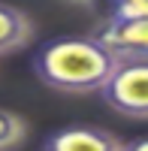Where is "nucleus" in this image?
Segmentation results:
<instances>
[{"mask_svg":"<svg viewBox=\"0 0 148 151\" xmlns=\"http://www.w3.org/2000/svg\"><path fill=\"white\" fill-rule=\"evenodd\" d=\"M100 91L118 115L148 121V60H118Z\"/></svg>","mask_w":148,"mask_h":151,"instance_id":"nucleus-2","label":"nucleus"},{"mask_svg":"<svg viewBox=\"0 0 148 151\" xmlns=\"http://www.w3.org/2000/svg\"><path fill=\"white\" fill-rule=\"evenodd\" d=\"M94 40L118 60H148V15H109Z\"/></svg>","mask_w":148,"mask_h":151,"instance_id":"nucleus-3","label":"nucleus"},{"mask_svg":"<svg viewBox=\"0 0 148 151\" xmlns=\"http://www.w3.org/2000/svg\"><path fill=\"white\" fill-rule=\"evenodd\" d=\"M124 148H136V151H148V139H133V142H124Z\"/></svg>","mask_w":148,"mask_h":151,"instance_id":"nucleus-8","label":"nucleus"},{"mask_svg":"<svg viewBox=\"0 0 148 151\" xmlns=\"http://www.w3.org/2000/svg\"><path fill=\"white\" fill-rule=\"evenodd\" d=\"M118 58L100 45L94 36H64L48 42L33 60L36 76L55 91L64 94H91L100 91L115 73Z\"/></svg>","mask_w":148,"mask_h":151,"instance_id":"nucleus-1","label":"nucleus"},{"mask_svg":"<svg viewBox=\"0 0 148 151\" xmlns=\"http://www.w3.org/2000/svg\"><path fill=\"white\" fill-rule=\"evenodd\" d=\"M33 40V21L18 6L0 3V55L18 52Z\"/></svg>","mask_w":148,"mask_h":151,"instance_id":"nucleus-5","label":"nucleus"},{"mask_svg":"<svg viewBox=\"0 0 148 151\" xmlns=\"http://www.w3.org/2000/svg\"><path fill=\"white\" fill-rule=\"evenodd\" d=\"M45 148L48 151H112V148H124V142L115 139L103 127L76 124V127H64L52 139H45Z\"/></svg>","mask_w":148,"mask_h":151,"instance_id":"nucleus-4","label":"nucleus"},{"mask_svg":"<svg viewBox=\"0 0 148 151\" xmlns=\"http://www.w3.org/2000/svg\"><path fill=\"white\" fill-rule=\"evenodd\" d=\"M67 3H88V0H67Z\"/></svg>","mask_w":148,"mask_h":151,"instance_id":"nucleus-9","label":"nucleus"},{"mask_svg":"<svg viewBox=\"0 0 148 151\" xmlns=\"http://www.w3.org/2000/svg\"><path fill=\"white\" fill-rule=\"evenodd\" d=\"M112 15H148V0H112Z\"/></svg>","mask_w":148,"mask_h":151,"instance_id":"nucleus-7","label":"nucleus"},{"mask_svg":"<svg viewBox=\"0 0 148 151\" xmlns=\"http://www.w3.org/2000/svg\"><path fill=\"white\" fill-rule=\"evenodd\" d=\"M24 139V121L9 109H0V148H12Z\"/></svg>","mask_w":148,"mask_h":151,"instance_id":"nucleus-6","label":"nucleus"}]
</instances>
